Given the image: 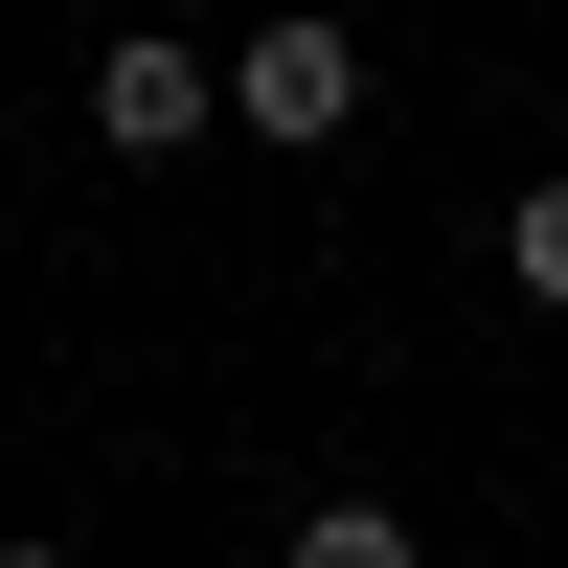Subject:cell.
<instances>
[{
  "label": "cell",
  "mask_w": 568,
  "mask_h": 568,
  "mask_svg": "<svg viewBox=\"0 0 568 568\" xmlns=\"http://www.w3.org/2000/svg\"><path fill=\"white\" fill-rule=\"evenodd\" d=\"M227 114H251V136H342L364 114V45L342 23H251V45H227Z\"/></svg>",
  "instance_id": "1"
},
{
  "label": "cell",
  "mask_w": 568,
  "mask_h": 568,
  "mask_svg": "<svg viewBox=\"0 0 568 568\" xmlns=\"http://www.w3.org/2000/svg\"><path fill=\"white\" fill-rule=\"evenodd\" d=\"M91 114H114L136 160H160V136H205V45H114V69H91Z\"/></svg>",
  "instance_id": "2"
},
{
  "label": "cell",
  "mask_w": 568,
  "mask_h": 568,
  "mask_svg": "<svg viewBox=\"0 0 568 568\" xmlns=\"http://www.w3.org/2000/svg\"><path fill=\"white\" fill-rule=\"evenodd\" d=\"M296 568H409V500H318V524H296Z\"/></svg>",
  "instance_id": "3"
},
{
  "label": "cell",
  "mask_w": 568,
  "mask_h": 568,
  "mask_svg": "<svg viewBox=\"0 0 568 568\" xmlns=\"http://www.w3.org/2000/svg\"><path fill=\"white\" fill-rule=\"evenodd\" d=\"M500 273H524V296L568 318V182H524V205H500Z\"/></svg>",
  "instance_id": "4"
},
{
  "label": "cell",
  "mask_w": 568,
  "mask_h": 568,
  "mask_svg": "<svg viewBox=\"0 0 568 568\" xmlns=\"http://www.w3.org/2000/svg\"><path fill=\"white\" fill-rule=\"evenodd\" d=\"M0 568H69V546H0Z\"/></svg>",
  "instance_id": "5"
}]
</instances>
